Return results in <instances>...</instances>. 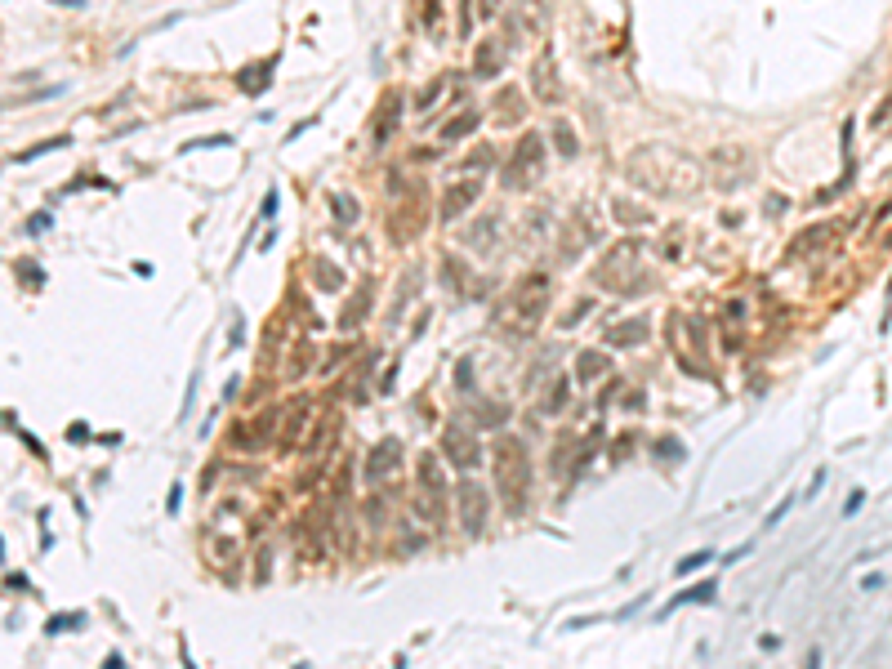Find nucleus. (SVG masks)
Instances as JSON below:
<instances>
[{
	"mask_svg": "<svg viewBox=\"0 0 892 669\" xmlns=\"http://www.w3.org/2000/svg\"><path fill=\"white\" fill-rule=\"evenodd\" d=\"M549 295H554V277H549V272H527V277L509 290L505 304L496 308V326L509 339L536 335V326L545 322V313H549Z\"/></svg>",
	"mask_w": 892,
	"mask_h": 669,
	"instance_id": "f257e3e1",
	"label": "nucleus"
},
{
	"mask_svg": "<svg viewBox=\"0 0 892 669\" xmlns=\"http://www.w3.org/2000/svg\"><path fill=\"white\" fill-rule=\"evenodd\" d=\"M491 473H496V491L505 500L509 513H522L527 504V486H531V460H527V446L514 438H500L491 446Z\"/></svg>",
	"mask_w": 892,
	"mask_h": 669,
	"instance_id": "f03ea898",
	"label": "nucleus"
},
{
	"mask_svg": "<svg viewBox=\"0 0 892 669\" xmlns=\"http://www.w3.org/2000/svg\"><path fill=\"white\" fill-rule=\"evenodd\" d=\"M415 477H420V486H415V513L424 517L429 526H442V495H446V482H442V464L433 451H424L420 460H415Z\"/></svg>",
	"mask_w": 892,
	"mask_h": 669,
	"instance_id": "7ed1b4c3",
	"label": "nucleus"
},
{
	"mask_svg": "<svg viewBox=\"0 0 892 669\" xmlns=\"http://www.w3.org/2000/svg\"><path fill=\"white\" fill-rule=\"evenodd\" d=\"M540 161H545V138L536 134V130H527L514 152V165L505 169V183L509 187H531L540 178Z\"/></svg>",
	"mask_w": 892,
	"mask_h": 669,
	"instance_id": "20e7f679",
	"label": "nucleus"
},
{
	"mask_svg": "<svg viewBox=\"0 0 892 669\" xmlns=\"http://www.w3.org/2000/svg\"><path fill=\"white\" fill-rule=\"evenodd\" d=\"M442 451H446V460H451L455 469H464V473H469V469L482 460L478 438H473L464 424H446V429H442Z\"/></svg>",
	"mask_w": 892,
	"mask_h": 669,
	"instance_id": "39448f33",
	"label": "nucleus"
},
{
	"mask_svg": "<svg viewBox=\"0 0 892 669\" xmlns=\"http://www.w3.org/2000/svg\"><path fill=\"white\" fill-rule=\"evenodd\" d=\"M455 495H460V522L469 535H482V526H487V491H482V482H473V477H464L460 486H455Z\"/></svg>",
	"mask_w": 892,
	"mask_h": 669,
	"instance_id": "423d86ee",
	"label": "nucleus"
},
{
	"mask_svg": "<svg viewBox=\"0 0 892 669\" xmlns=\"http://www.w3.org/2000/svg\"><path fill=\"white\" fill-rule=\"evenodd\" d=\"M531 94H536L540 103H554L562 99L558 94V63H554V45H545V50L531 59Z\"/></svg>",
	"mask_w": 892,
	"mask_h": 669,
	"instance_id": "0eeeda50",
	"label": "nucleus"
},
{
	"mask_svg": "<svg viewBox=\"0 0 892 669\" xmlns=\"http://www.w3.org/2000/svg\"><path fill=\"white\" fill-rule=\"evenodd\" d=\"M478 196H482V178H478V174H469V178H460V183H451V187L442 192V219H446V223L460 219V214L469 210Z\"/></svg>",
	"mask_w": 892,
	"mask_h": 669,
	"instance_id": "6e6552de",
	"label": "nucleus"
},
{
	"mask_svg": "<svg viewBox=\"0 0 892 669\" xmlns=\"http://www.w3.org/2000/svg\"><path fill=\"white\" fill-rule=\"evenodd\" d=\"M397 121H402V90H384V99H379V107L371 116V138L375 143H388Z\"/></svg>",
	"mask_w": 892,
	"mask_h": 669,
	"instance_id": "1a4fd4ad",
	"label": "nucleus"
},
{
	"mask_svg": "<svg viewBox=\"0 0 892 669\" xmlns=\"http://www.w3.org/2000/svg\"><path fill=\"white\" fill-rule=\"evenodd\" d=\"M397 464H402V442H397V438H384V442L371 451V460H366V477H371V482H384V477L393 473Z\"/></svg>",
	"mask_w": 892,
	"mask_h": 669,
	"instance_id": "9d476101",
	"label": "nucleus"
},
{
	"mask_svg": "<svg viewBox=\"0 0 892 669\" xmlns=\"http://www.w3.org/2000/svg\"><path fill=\"white\" fill-rule=\"evenodd\" d=\"M505 41L500 36H487V41L473 50V76H482V81H491V76H500V68H505Z\"/></svg>",
	"mask_w": 892,
	"mask_h": 669,
	"instance_id": "9b49d317",
	"label": "nucleus"
},
{
	"mask_svg": "<svg viewBox=\"0 0 892 669\" xmlns=\"http://www.w3.org/2000/svg\"><path fill=\"white\" fill-rule=\"evenodd\" d=\"M629 263H633V241H620V246L598 263V281L611 286V290H620V268H629Z\"/></svg>",
	"mask_w": 892,
	"mask_h": 669,
	"instance_id": "f8f14e48",
	"label": "nucleus"
},
{
	"mask_svg": "<svg viewBox=\"0 0 892 669\" xmlns=\"http://www.w3.org/2000/svg\"><path fill=\"white\" fill-rule=\"evenodd\" d=\"M598 375H611V357L598 353V348H585V353L576 357V380H580V384H594Z\"/></svg>",
	"mask_w": 892,
	"mask_h": 669,
	"instance_id": "ddd939ff",
	"label": "nucleus"
},
{
	"mask_svg": "<svg viewBox=\"0 0 892 669\" xmlns=\"http://www.w3.org/2000/svg\"><path fill=\"white\" fill-rule=\"evenodd\" d=\"M366 313H371V281H362L357 295L348 299V313L339 317V331H357V326L366 322Z\"/></svg>",
	"mask_w": 892,
	"mask_h": 669,
	"instance_id": "4468645a",
	"label": "nucleus"
},
{
	"mask_svg": "<svg viewBox=\"0 0 892 669\" xmlns=\"http://www.w3.org/2000/svg\"><path fill=\"white\" fill-rule=\"evenodd\" d=\"M647 331H651L647 317H633V322H625V326H611V331H607V344L611 348H633V344L647 339Z\"/></svg>",
	"mask_w": 892,
	"mask_h": 669,
	"instance_id": "2eb2a0df",
	"label": "nucleus"
},
{
	"mask_svg": "<svg viewBox=\"0 0 892 669\" xmlns=\"http://www.w3.org/2000/svg\"><path fill=\"white\" fill-rule=\"evenodd\" d=\"M308 411H312V402H308V398H295V402L286 406V433H281V446H286V451L299 442V429L308 424Z\"/></svg>",
	"mask_w": 892,
	"mask_h": 669,
	"instance_id": "dca6fc26",
	"label": "nucleus"
},
{
	"mask_svg": "<svg viewBox=\"0 0 892 669\" xmlns=\"http://www.w3.org/2000/svg\"><path fill=\"white\" fill-rule=\"evenodd\" d=\"M272 63H277V59H259V63H250V68H241V72H236V90H241V94H259L263 81L272 76Z\"/></svg>",
	"mask_w": 892,
	"mask_h": 669,
	"instance_id": "f3484780",
	"label": "nucleus"
},
{
	"mask_svg": "<svg viewBox=\"0 0 892 669\" xmlns=\"http://www.w3.org/2000/svg\"><path fill=\"white\" fill-rule=\"evenodd\" d=\"M473 125H478V112L469 107V112H460L455 121H446V125L438 130V134L446 138V143H455V138H469V134H473Z\"/></svg>",
	"mask_w": 892,
	"mask_h": 669,
	"instance_id": "a211bd4d",
	"label": "nucleus"
},
{
	"mask_svg": "<svg viewBox=\"0 0 892 669\" xmlns=\"http://www.w3.org/2000/svg\"><path fill=\"white\" fill-rule=\"evenodd\" d=\"M312 366V344L308 339H299L295 344V353H290V362H286V380L295 384V380H303V371Z\"/></svg>",
	"mask_w": 892,
	"mask_h": 669,
	"instance_id": "6ab92c4d",
	"label": "nucleus"
},
{
	"mask_svg": "<svg viewBox=\"0 0 892 669\" xmlns=\"http://www.w3.org/2000/svg\"><path fill=\"white\" fill-rule=\"evenodd\" d=\"M714 593H718V589H714V580H705V585H696V589H682V593L669 602L665 611H673V607H687V602H714Z\"/></svg>",
	"mask_w": 892,
	"mask_h": 669,
	"instance_id": "aec40b11",
	"label": "nucleus"
},
{
	"mask_svg": "<svg viewBox=\"0 0 892 669\" xmlns=\"http://www.w3.org/2000/svg\"><path fill=\"white\" fill-rule=\"evenodd\" d=\"M554 147H558V156H567V161L580 152V143H576V134H571L567 121H558V125H554Z\"/></svg>",
	"mask_w": 892,
	"mask_h": 669,
	"instance_id": "412c9836",
	"label": "nucleus"
},
{
	"mask_svg": "<svg viewBox=\"0 0 892 669\" xmlns=\"http://www.w3.org/2000/svg\"><path fill=\"white\" fill-rule=\"evenodd\" d=\"M72 138L68 134H59V138H41V143H32L27 152H18V165H27V161H36V156H45V152H54V147H68Z\"/></svg>",
	"mask_w": 892,
	"mask_h": 669,
	"instance_id": "4be33fe9",
	"label": "nucleus"
},
{
	"mask_svg": "<svg viewBox=\"0 0 892 669\" xmlns=\"http://www.w3.org/2000/svg\"><path fill=\"white\" fill-rule=\"evenodd\" d=\"M330 210H335V219L339 223H357V205H353V196H330Z\"/></svg>",
	"mask_w": 892,
	"mask_h": 669,
	"instance_id": "5701e85b",
	"label": "nucleus"
},
{
	"mask_svg": "<svg viewBox=\"0 0 892 669\" xmlns=\"http://www.w3.org/2000/svg\"><path fill=\"white\" fill-rule=\"evenodd\" d=\"M562 406H567V380H558L554 389H549V398L540 402V411H545V415H554V411H562Z\"/></svg>",
	"mask_w": 892,
	"mask_h": 669,
	"instance_id": "b1692460",
	"label": "nucleus"
},
{
	"mask_svg": "<svg viewBox=\"0 0 892 669\" xmlns=\"http://www.w3.org/2000/svg\"><path fill=\"white\" fill-rule=\"evenodd\" d=\"M442 281H446L451 290H464V268H460V259H451V254L442 259Z\"/></svg>",
	"mask_w": 892,
	"mask_h": 669,
	"instance_id": "393cba45",
	"label": "nucleus"
},
{
	"mask_svg": "<svg viewBox=\"0 0 892 669\" xmlns=\"http://www.w3.org/2000/svg\"><path fill=\"white\" fill-rule=\"evenodd\" d=\"M616 219H620V223H651V210H638V205L616 201Z\"/></svg>",
	"mask_w": 892,
	"mask_h": 669,
	"instance_id": "a878e982",
	"label": "nucleus"
},
{
	"mask_svg": "<svg viewBox=\"0 0 892 669\" xmlns=\"http://www.w3.org/2000/svg\"><path fill=\"white\" fill-rule=\"evenodd\" d=\"M491 161H496V152H491V147H487V143H482V147H478V152H473V156H469V161H464V169H473V174H478V169H482V174H487V169H491Z\"/></svg>",
	"mask_w": 892,
	"mask_h": 669,
	"instance_id": "bb28decb",
	"label": "nucleus"
},
{
	"mask_svg": "<svg viewBox=\"0 0 892 669\" xmlns=\"http://www.w3.org/2000/svg\"><path fill=\"white\" fill-rule=\"evenodd\" d=\"M505 420H509V415H505V406H500V402H491L487 411H478V424H487V429H500Z\"/></svg>",
	"mask_w": 892,
	"mask_h": 669,
	"instance_id": "cd10ccee",
	"label": "nucleus"
},
{
	"mask_svg": "<svg viewBox=\"0 0 892 669\" xmlns=\"http://www.w3.org/2000/svg\"><path fill=\"white\" fill-rule=\"evenodd\" d=\"M709 558H714V553H709V549H696V553H687V558H682V562H678V576H687V571H696V567H705V562H709Z\"/></svg>",
	"mask_w": 892,
	"mask_h": 669,
	"instance_id": "c85d7f7f",
	"label": "nucleus"
},
{
	"mask_svg": "<svg viewBox=\"0 0 892 669\" xmlns=\"http://www.w3.org/2000/svg\"><path fill=\"white\" fill-rule=\"evenodd\" d=\"M496 9H500V0H473V18H478V23H491Z\"/></svg>",
	"mask_w": 892,
	"mask_h": 669,
	"instance_id": "c756f323",
	"label": "nucleus"
},
{
	"mask_svg": "<svg viewBox=\"0 0 892 669\" xmlns=\"http://www.w3.org/2000/svg\"><path fill=\"white\" fill-rule=\"evenodd\" d=\"M317 286H326V290H335V286H339V277H335V268H330V263H326V259H321V263H317Z\"/></svg>",
	"mask_w": 892,
	"mask_h": 669,
	"instance_id": "7c9ffc66",
	"label": "nucleus"
},
{
	"mask_svg": "<svg viewBox=\"0 0 892 669\" xmlns=\"http://www.w3.org/2000/svg\"><path fill=\"white\" fill-rule=\"evenodd\" d=\"M72 625H81L76 611H72V616H50V625H45V629H50V634H63V629H72Z\"/></svg>",
	"mask_w": 892,
	"mask_h": 669,
	"instance_id": "2f4dec72",
	"label": "nucleus"
},
{
	"mask_svg": "<svg viewBox=\"0 0 892 669\" xmlns=\"http://www.w3.org/2000/svg\"><path fill=\"white\" fill-rule=\"evenodd\" d=\"M45 228H54V214H50V210H41V214H32V219H27V232H45Z\"/></svg>",
	"mask_w": 892,
	"mask_h": 669,
	"instance_id": "473e14b6",
	"label": "nucleus"
},
{
	"mask_svg": "<svg viewBox=\"0 0 892 669\" xmlns=\"http://www.w3.org/2000/svg\"><path fill=\"white\" fill-rule=\"evenodd\" d=\"M227 134H214V138H192V143H183V152H196V147H223Z\"/></svg>",
	"mask_w": 892,
	"mask_h": 669,
	"instance_id": "72a5a7b5",
	"label": "nucleus"
},
{
	"mask_svg": "<svg viewBox=\"0 0 892 669\" xmlns=\"http://www.w3.org/2000/svg\"><path fill=\"white\" fill-rule=\"evenodd\" d=\"M790 508H794V495H785V500H781V504H776V508H772V513H767V526H776V522H781V517H785V513H790Z\"/></svg>",
	"mask_w": 892,
	"mask_h": 669,
	"instance_id": "f704fd0d",
	"label": "nucleus"
},
{
	"mask_svg": "<svg viewBox=\"0 0 892 669\" xmlns=\"http://www.w3.org/2000/svg\"><path fill=\"white\" fill-rule=\"evenodd\" d=\"M420 18H424V27L438 23V0H420Z\"/></svg>",
	"mask_w": 892,
	"mask_h": 669,
	"instance_id": "c9c22d12",
	"label": "nucleus"
},
{
	"mask_svg": "<svg viewBox=\"0 0 892 669\" xmlns=\"http://www.w3.org/2000/svg\"><path fill=\"white\" fill-rule=\"evenodd\" d=\"M589 308H594V304H589V299H580V304H576V308H571V313H567V317H562V326H576V322H580V317H585V313H589Z\"/></svg>",
	"mask_w": 892,
	"mask_h": 669,
	"instance_id": "e433bc0d",
	"label": "nucleus"
},
{
	"mask_svg": "<svg viewBox=\"0 0 892 669\" xmlns=\"http://www.w3.org/2000/svg\"><path fill=\"white\" fill-rule=\"evenodd\" d=\"M263 214H268V219L277 214V192H268V196H263Z\"/></svg>",
	"mask_w": 892,
	"mask_h": 669,
	"instance_id": "4c0bfd02",
	"label": "nucleus"
},
{
	"mask_svg": "<svg viewBox=\"0 0 892 669\" xmlns=\"http://www.w3.org/2000/svg\"><path fill=\"white\" fill-rule=\"evenodd\" d=\"M861 500H866V491H857V495H852V500H848V508H843V513H848V517H852V513H857V508H861Z\"/></svg>",
	"mask_w": 892,
	"mask_h": 669,
	"instance_id": "58836bf2",
	"label": "nucleus"
}]
</instances>
